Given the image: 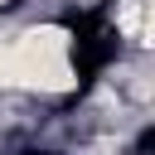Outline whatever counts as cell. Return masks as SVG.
<instances>
[{"instance_id": "obj_1", "label": "cell", "mask_w": 155, "mask_h": 155, "mask_svg": "<svg viewBox=\"0 0 155 155\" xmlns=\"http://www.w3.org/2000/svg\"><path fill=\"white\" fill-rule=\"evenodd\" d=\"M78 87L73 63V29L39 19L0 39V92L24 97H68Z\"/></svg>"}, {"instance_id": "obj_2", "label": "cell", "mask_w": 155, "mask_h": 155, "mask_svg": "<svg viewBox=\"0 0 155 155\" xmlns=\"http://www.w3.org/2000/svg\"><path fill=\"white\" fill-rule=\"evenodd\" d=\"M10 5H15V0H0V10H10Z\"/></svg>"}]
</instances>
